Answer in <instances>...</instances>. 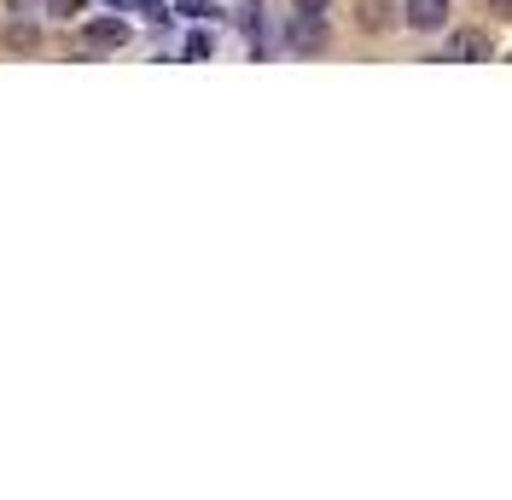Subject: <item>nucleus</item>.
I'll use <instances>...</instances> for the list:
<instances>
[{"label": "nucleus", "mask_w": 512, "mask_h": 500, "mask_svg": "<svg viewBox=\"0 0 512 500\" xmlns=\"http://www.w3.org/2000/svg\"><path fill=\"white\" fill-rule=\"evenodd\" d=\"M326 41H332V30H326V12H291L286 53H297V59H315V53H326Z\"/></svg>", "instance_id": "obj_1"}, {"label": "nucleus", "mask_w": 512, "mask_h": 500, "mask_svg": "<svg viewBox=\"0 0 512 500\" xmlns=\"http://www.w3.org/2000/svg\"><path fill=\"white\" fill-rule=\"evenodd\" d=\"M76 47L82 53H117V47H128V24L123 18H94V24H82Z\"/></svg>", "instance_id": "obj_2"}, {"label": "nucleus", "mask_w": 512, "mask_h": 500, "mask_svg": "<svg viewBox=\"0 0 512 500\" xmlns=\"http://www.w3.org/2000/svg\"><path fill=\"white\" fill-rule=\"evenodd\" d=\"M448 0H402V24L408 30H419V35H437V30H448Z\"/></svg>", "instance_id": "obj_3"}, {"label": "nucleus", "mask_w": 512, "mask_h": 500, "mask_svg": "<svg viewBox=\"0 0 512 500\" xmlns=\"http://www.w3.org/2000/svg\"><path fill=\"white\" fill-rule=\"evenodd\" d=\"M489 53H495L489 30H454V35H448V53H443V59H489Z\"/></svg>", "instance_id": "obj_4"}, {"label": "nucleus", "mask_w": 512, "mask_h": 500, "mask_svg": "<svg viewBox=\"0 0 512 500\" xmlns=\"http://www.w3.org/2000/svg\"><path fill=\"white\" fill-rule=\"evenodd\" d=\"M0 41H6L12 53H35V47H41V24H35V18H12Z\"/></svg>", "instance_id": "obj_5"}, {"label": "nucleus", "mask_w": 512, "mask_h": 500, "mask_svg": "<svg viewBox=\"0 0 512 500\" xmlns=\"http://www.w3.org/2000/svg\"><path fill=\"white\" fill-rule=\"evenodd\" d=\"M355 24H361L367 35H373V30H390V24H396V6H390V0H361Z\"/></svg>", "instance_id": "obj_6"}, {"label": "nucleus", "mask_w": 512, "mask_h": 500, "mask_svg": "<svg viewBox=\"0 0 512 500\" xmlns=\"http://www.w3.org/2000/svg\"><path fill=\"white\" fill-rule=\"evenodd\" d=\"M47 12H53L59 24H76V18L88 12V0H47Z\"/></svg>", "instance_id": "obj_7"}, {"label": "nucleus", "mask_w": 512, "mask_h": 500, "mask_svg": "<svg viewBox=\"0 0 512 500\" xmlns=\"http://www.w3.org/2000/svg\"><path fill=\"white\" fill-rule=\"evenodd\" d=\"M6 12L12 18H35V12H47V0H6Z\"/></svg>", "instance_id": "obj_8"}, {"label": "nucleus", "mask_w": 512, "mask_h": 500, "mask_svg": "<svg viewBox=\"0 0 512 500\" xmlns=\"http://www.w3.org/2000/svg\"><path fill=\"white\" fill-rule=\"evenodd\" d=\"M181 53H187L192 64H198V59H210V35H187V47H181Z\"/></svg>", "instance_id": "obj_9"}, {"label": "nucleus", "mask_w": 512, "mask_h": 500, "mask_svg": "<svg viewBox=\"0 0 512 500\" xmlns=\"http://www.w3.org/2000/svg\"><path fill=\"white\" fill-rule=\"evenodd\" d=\"M291 12H332V0H291Z\"/></svg>", "instance_id": "obj_10"}, {"label": "nucleus", "mask_w": 512, "mask_h": 500, "mask_svg": "<svg viewBox=\"0 0 512 500\" xmlns=\"http://www.w3.org/2000/svg\"><path fill=\"white\" fill-rule=\"evenodd\" d=\"M489 6H495V12H507V18H512V0H489Z\"/></svg>", "instance_id": "obj_11"}]
</instances>
